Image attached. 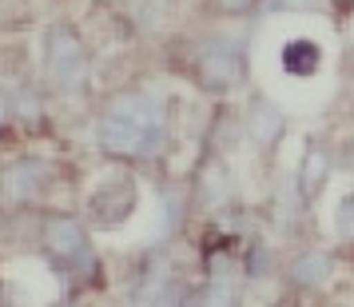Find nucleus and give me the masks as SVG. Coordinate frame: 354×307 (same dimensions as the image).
<instances>
[{"mask_svg": "<svg viewBox=\"0 0 354 307\" xmlns=\"http://www.w3.org/2000/svg\"><path fill=\"white\" fill-rule=\"evenodd\" d=\"M283 132H287V116L279 112L271 100H255V104H251V136H255L263 148H271Z\"/></svg>", "mask_w": 354, "mask_h": 307, "instance_id": "6e6552de", "label": "nucleus"}, {"mask_svg": "<svg viewBox=\"0 0 354 307\" xmlns=\"http://www.w3.org/2000/svg\"><path fill=\"white\" fill-rule=\"evenodd\" d=\"M279 64H283L287 76H310V72L322 64V49L315 40H303V36H299V40H287L283 52H279Z\"/></svg>", "mask_w": 354, "mask_h": 307, "instance_id": "0eeeda50", "label": "nucleus"}, {"mask_svg": "<svg viewBox=\"0 0 354 307\" xmlns=\"http://www.w3.org/2000/svg\"><path fill=\"white\" fill-rule=\"evenodd\" d=\"M243 76H247V64L235 40H207L195 49V80L207 92H231L243 84Z\"/></svg>", "mask_w": 354, "mask_h": 307, "instance_id": "7ed1b4c3", "label": "nucleus"}, {"mask_svg": "<svg viewBox=\"0 0 354 307\" xmlns=\"http://www.w3.org/2000/svg\"><path fill=\"white\" fill-rule=\"evenodd\" d=\"M4 120H8V96L0 92V124H4Z\"/></svg>", "mask_w": 354, "mask_h": 307, "instance_id": "f8f14e48", "label": "nucleus"}, {"mask_svg": "<svg viewBox=\"0 0 354 307\" xmlns=\"http://www.w3.org/2000/svg\"><path fill=\"white\" fill-rule=\"evenodd\" d=\"M335 224H338V236L342 240H354V192L338 204V216H335Z\"/></svg>", "mask_w": 354, "mask_h": 307, "instance_id": "9d476101", "label": "nucleus"}, {"mask_svg": "<svg viewBox=\"0 0 354 307\" xmlns=\"http://www.w3.org/2000/svg\"><path fill=\"white\" fill-rule=\"evenodd\" d=\"M167 140L163 132V108L147 92H128L100 116V144L115 156H156Z\"/></svg>", "mask_w": 354, "mask_h": 307, "instance_id": "f257e3e1", "label": "nucleus"}, {"mask_svg": "<svg viewBox=\"0 0 354 307\" xmlns=\"http://www.w3.org/2000/svg\"><path fill=\"white\" fill-rule=\"evenodd\" d=\"M259 0H215V8L227 12V17H239V12H251Z\"/></svg>", "mask_w": 354, "mask_h": 307, "instance_id": "9b49d317", "label": "nucleus"}, {"mask_svg": "<svg viewBox=\"0 0 354 307\" xmlns=\"http://www.w3.org/2000/svg\"><path fill=\"white\" fill-rule=\"evenodd\" d=\"M326 272H330V259L322 256V252H306V256H299L295 263H290V283H299V288H319L322 279H326Z\"/></svg>", "mask_w": 354, "mask_h": 307, "instance_id": "1a4fd4ad", "label": "nucleus"}, {"mask_svg": "<svg viewBox=\"0 0 354 307\" xmlns=\"http://www.w3.org/2000/svg\"><path fill=\"white\" fill-rule=\"evenodd\" d=\"M44 247H48V256L64 272H88L96 263V252H92L88 231L72 216H48L44 220Z\"/></svg>", "mask_w": 354, "mask_h": 307, "instance_id": "20e7f679", "label": "nucleus"}, {"mask_svg": "<svg viewBox=\"0 0 354 307\" xmlns=\"http://www.w3.org/2000/svg\"><path fill=\"white\" fill-rule=\"evenodd\" d=\"M44 72H48L52 88L64 96H76L88 88V49L68 24H56L44 36Z\"/></svg>", "mask_w": 354, "mask_h": 307, "instance_id": "f03ea898", "label": "nucleus"}, {"mask_svg": "<svg viewBox=\"0 0 354 307\" xmlns=\"http://www.w3.org/2000/svg\"><path fill=\"white\" fill-rule=\"evenodd\" d=\"M131 208H136V184H131V176H124V172L100 179L96 188L88 192V216H92L100 227L124 224L131 216Z\"/></svg>", "mask_w": 354, "mask_h": 307, "instance_id": "39448f33", "label": "nucleus"}, {"mask_svg": "<svg viewBox=\"0 0 354 307\" xmlns=\"http://www.w3.org/2000/svg\"><path fill=\"white\" fill-rule=\"evenodd\" d=\"M48 184H52L48 164L24 156V160L8 164V172L0 176V192H4V200H12V204H32V200H40V195L48 192Z\"/></svg>", "mask_w": 354, "mask_h": 307, "instance_id": "423d86ee", "label": "nucleus"}]
</instances>
